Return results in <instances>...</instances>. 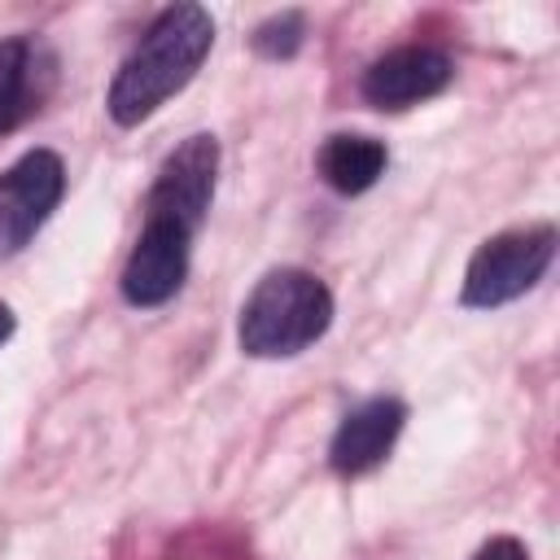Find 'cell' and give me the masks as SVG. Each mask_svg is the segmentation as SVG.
<instances>
[{
	"mask_svg": "<svg viewBox=\"0 0 560 560\" xmlns=\"http://www.w3.org/2000/svg\"><path fill=\"white\" fill-rule=\"evenodd\" d=\"M210 44H214V22L201 4L162 9L109 83V96H105L109 118L118 127H136L149 114H158L175 92L192 83Z\"/></svg>",
	"mask_w": 560,
	"mask_h": 560,
	"instance_id": "1",
	"label": "cell"
},
{
	"mask_svg": "<svg viewBox=\"0 0 560 560\" xmlns=\"http://www.w3.org/2000/svg\"><path fill=\"white\" fill-rule=\"evenodd\" d=\"M402 424H407V407L398 398H368L354 411H346L337 433H332V442H328L332 472H341V477L372 472L394 451Z\"/></svg>",
	"mask_w": 560,
	"mask_h": 560,
	"instance_id": "8",
	"label": "cell"
},
{
	"mask_svg": "<svg viewBox=\"0 0 560 560\" xmlns=\"http://www.w3.org/2000/svg\"><path fill=\"white\" fill-rule=\"evenodd\" d=\"M551 258H556V228L551 223L499 232L472 254L459 298L472 311H490V306L516 302L521 293H529L547 276Z\"/></svg>",
	"mask_w": 560,
	"mask_h": 560,
	"instance_id": "3",
	"label": "cell"
},
{
	"mask_svg": "<svg viewBox=\"0 0 560 560\" xmlns=\"http://www.w3.org/2000/svg\"><path fill=\"white\" fill-rule=\"evenodd\" d=\"M332 324V293L302 267L267 271L241 306L236 341L254 359H289L315 346Z\"/></svg>",
	"mask_w": 560,
	"mask_h": 560,
	"instance_id": "2",
	"label": "cell"
},
{
	"mask_svg": "<svg viewBox=\"0 0 560 560\" xmlns=\"http://www.w3.org/2000/svg\"><path fill=\"white\" fill-rule=\"evenodd\" d=\"M219 179V140L197 131L188 136L175 153H166L153 188H149V214L153 219H175L179 228L197 232V223L210 210Z\"/></svg>",
	"mask_w": 560,
	"mask_h": 560,
	"instance_id": "5",
	"label": "cell"
},
{
	"mask_svg": "<svg viewBox=\"0 0 560 560\" xmlns=\"http://www.w3.org/2000/svg\"><path fill=\"white\" fill-rule=\"evenodd\" d=\"M451 74H455V66L446 52H438L429 44H402L363 70L359 92L376 109H411V105L446 92Z\"/></svg>",
	"mask_w": 560,
	"mask_h": 560,
	"instance_id": "7",
	"label": "cell"
},
{
	"mask_svg": "<svg viewBox=\"0 0 560 560\" xmlns=\"http://www.w3.org/2000/svg\"><path fill=\"white\" fill-rule=\"evenodd\" d=\"M188 241L192 232L179 228L175 219H144V232L136 241V249L127 254L122 267V298L140 311L171 302L184 289L188 276Z\"/></svg>",
	"mask_w": 560,
	"mask_h": 560,
	"instance_id": "6",
	"label": "cell"
},
{
	"mask_svg": "<svg viewBox=\"0 0 560 560\" xmlns=\"http://www.w3.org/2000/svg\"><path fill=\"white\" fill-rule=\"evenodd\" d=\"M66 188V166L52 149L22 153L0 175V258L18 254L57 210Z\"/></svg>",
	"mask_w": 560,
	"mask_h": 560,
	"instance_id": "4",
	"label": "cell"
},
{
	"mask_svg": "<svg viewBox=\"0 0 560 560\" xmlns=\"http://www.w3.org/2000/svg\"><path fill=\"white\" fill-rule=\"evenodd\" d=\"M9 337H13V311H9L4 302H0V346H4Z\"/></svg>",
	"mask_w": 560,
	"mask_h": 560,
	"instance_id": "13",
	"label": "cell"
},
{
	"mask_svg": "<svg viewBox=\"0 0 560 560\" xmlns=\"http://www.w3.org/2000/svg\"><path fill=\"white\" fill-rule=\"evenodd\" d=\"M472 560H529V551L521 547V538H508V534H499V538H490Z\"/></svg>",
	"mask_w": 560,
	"mask_h": 560,
	"instance_id": "12",
	"label": "cell"
},
{
	"mask_svg": "<svg viewBox=\"0 0 560 560\" xmlns=\"http://www.w3.org/2000/svg\"><path fill=\"white\" fill-rule=\"evenodd\" d=\"M52 92V57L35 39H0V136L18 131Z\"/></svg>",
	"mask_w": 560,
	"mask_h": 560,
	"instance_id": "9",
	"label": "cell"
},
{
	"mask_svg": "<svg viewBox=\"0 0 560 560\" xmlns=\"http://www.w3.org/2000/svg\"><path fill=\"white\" fill-rule=\"evenodd\" d=\"M385 162H389L385 144H381L376 136H359V131H337V136H328V140L319 144V153H315L319 179H324L332 192H346V197L368 192V188L385 175Z\"/></svg>",
	"mask_w": 560,
	"mask_h": 560,
	"instance_id": "10",
	"label": "cell"
},
{
	"mask_svg": "<svg viewBox=\"0 0 560 560\" xmlns=\"http://www.w3.org/2000/svg\"><path fill=\"white\" fill-rule=\"evenodd\" d=\"M302 39H306V22H302V13H276V18H267L258 31H254V52H262V57H271V61H289L298 48H302Z\"/></svg>",
	"mask_w": 560,
	"mask_h": 560,
	"instance_id": "11",
	"label": "cell"
}]
</instances>
